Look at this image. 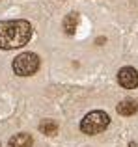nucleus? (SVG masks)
Instances as JSON below:
<instances>
[{
    "label": "nucleus",
    "mask_w": 138,
    "mask_h": 147,
    "mask_svg": "<svg viewBox=\"0 0 138 147\" xmlns=\"http://www.w3.org/2000/svg\"><path fill=\"white\" fill-rule=\"evenodd\" d=\"M32 37V26L28 21H2L0 22V49H21Z\"/></svg>",
    "instance_id": "1"
},
{
    "label": "nucleus",
    "mask_w": 138,
    "mask_h": 147,
    "mask_svg": "<svg viewBox=\"0 0 138 147\" xmlns=\"http://www.w3.org/2000/svg\"><path fill=\"white\" fill-rule=\"evenodd\" d=\"M108 123H110V117H108L106 112L93 110V112H90V114H86L84 119L80 121V130H82L84 134L93 136V134L103 132V130L108 127Z\"/></svg>",
    "instance_id": "2"
},
{
    "label": "nucleus",
    "mask_w": 138,
    "mask_h": 147,
    "mask_svg": "<svg viewBox=\"0 0 138 147\" xmlns=\"http://www.w3.org/2000/svg\"><path fill=\"white\" fill-rule=\"evenodd\" d=\"M39 69V56L34 52H22L13 60V71L19 76H30Z\"/></svg>",
    "instance_id": "3"
},
{
    "label": "nucleus",
    "mask_w": 138,
    "mask_h": 147,
    "mask_svg": "<svg viewBox=\"0 0 138 147\" xmlns=\"http://www.w3.org/2000/svg\"><path fill=\"white\" fill-rule=\"evenodd\" d=\"M118 82L125 90H135L138 86V71L135 67H123L118 73Z\"/></svg>",
    "instance_id": "4"
},
{
    "label": "nucleus",
    "mask_w": 138,
    "mask_h": 147,
    "mask_svg": "<svg viewBox=\"0 0 138 147\" xmlns=\"http://www.w3.org/2000/svg\"><path fill=\"white\" fill-rule=\"evenodd\" d=\"M138 112V102L135 99H123L118 104V114L120 115H135Z\"/></svg>",
    "instance_id": "5"
},
{
    "label": "nucleus",
    "mask_w": 138,
    "mask_h": 147,
    "mask_svg": "<svg viewBox=\"0 0 138 147\" xmlns=\"http://www.w3.org/2000/svg\"><path fill=\"white\" fill-rule=\"evenodd\" d=\"M32 144H34V140H32L30 134L19 132V134H15V136L9 140V145L7 147H32Z\"/></svg>",
    "instance_id": "6"
},
{
    "label": "nucleus",
    "mask_w": 138,
    "mask_h": 147,
    "mask_svg": "<svg viewBox=\"0 0 138 147\" xmlns=\"http://www.w3.org/2000/svg\"><path fill=\"white\" fill-rule=\"evenodd\" d=\"M76 24H78V13H69L64 19V30H66V34L73 36L75 30H76Z\"/></svg>",
    "instance_id": "7"
},
{
    "label": "nucleus",
    "mask_w": 138,
    "mask_h": 147,
    "mask_svg": "<svg viewBox=\"0 0 138 147\" xmlns=\"http://www.w3.org/2000/svg\"><path fill=\"white\" fill-rule=\"evenodd\" d=\"M39 130L43 134H47V136H54L58 132V123L52 121V119H45V121L39 123Z\"/></svg>",
    "instance_id": "8"
},
{
    "label": "nucleus",
    "mask_w": 138,
    "mask_h": 147,
    "mask_svg": "<svg viewBox=\"0 0 138 147\" xmlns=\"http://www.w3.org/2000/svg\"><path fill=\"white\" fill-rule=\"evenodd\" d=\"M129 147H136V144H129Z\"/></svg>",
    "instance_id": "9"
}]
</instances>
